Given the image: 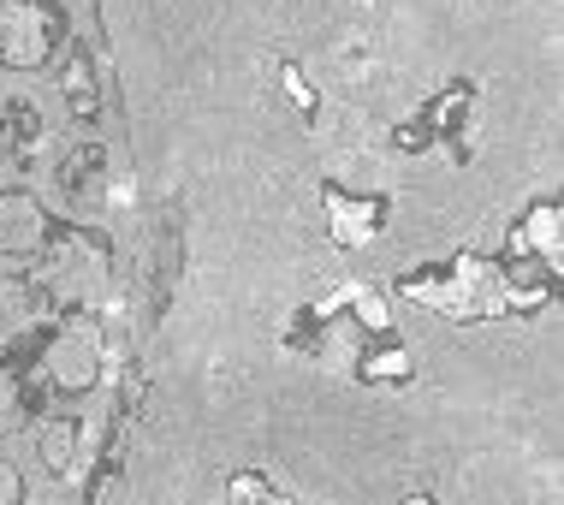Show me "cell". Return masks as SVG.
I'll use <instances>...</instances> for the list:
<instances>
[{
	"mask_svg": "<svg viewBox=\"0 0 564 505\" xmlns=\"http://www.w3.org/2000/svg\"><path fill=\"white\" fill-rule=\"evenodd\" d=\"M24 273L36 280V292L48 298L54 315H96L113 292V250H108V238H101L96 226H84V221L59 226L54 221L42 256Z\"/></svg>",
	"mask_w": 564,
	"mask_h": 505,
	"instance_id": "cell-1",
	"label": "cell"
},
{
	"mask_svg": "<svg viewBox=\"0 0 564 505\" xmlns=\"http://www.w3.org/2000/svg\"><path fill=\"white\" fill-rule=\"evenodd\" d=\"M101 369H108V345H101V327L89 315H59L36 345V363H30V387L48 393L59 405H78L101 387Z\"/></svg>",
	"mask_w": 564,
	"mask_h": 505,
	"instance_id": "cell-2",
	"label": "cell"
},
{
	"mask_svg": "<svg viewBox=\"0 0 564 505\" xmlns=\"http://www.w3.org/2000/svg\"><path fill=\"white\" fill-rule=\"evenodd\" d=\"M72 49V24L59 0H0V72L36 78Z\"/></svg>",
	"mask_w": 564,
	"mask_h": 505,
	"instance_id": "cell-3",
	"label": "cell"
},
{
	"mask_svg": "<svg viewBox=\"0 0 564 505\" xmlns=\"http://www.w3.org/2000/svg\"><path fill=\"white\" fill-rule=\"evenodd\" d=\"M54 161V119L24 89L0 96V166L7 173H42Z\"/></svg>",
	"mask_w": 564,
	"mask_h": 505,
	"instance_id": "cell-4",
	"label": "cell"
},
{
	"mask_svg": "<svg viewBox=\"0 0 564 505\" xmlns=\"http://www.w3.org/2000/svg\"><path fill=\"white\" fill-rule=\"evenodd\" d=\"M48 173H54V191H59V203H66L72 221H96L101 208H108V149L96 143V137H78L72 149H59V161H48Z\"/></svg>",
	"mask_w": 564,
	"mask_h": 505,
	"instance_id": "cell-5",
	"label": "cell"
},
{
	"mask_svg": "<svg viewBox=\"0 0 564 505\" xmlns=\"http://www.w3.org/2000/svg\"><path fill=\"white\" fill-rule=\"evenodd\" d=\"M30 458H36V470L48 482H72L84 470L89 458V422L78 410H42V417H30Z\"/></svg>",
	"mask_w": 564,
	"mask_h": 505,
	"instance_id": "cell-6",
	"label": "cell"
},
{
	"mask_svg": "<svg viewBox=\"0 0 564 505\" xmlns=\"http://www.w3.org/2000/svg\"><path fill=\"white\" fill-rule=\"evenodd\" d=\"M54 233V214L30 185H0V262H36Z\"/></svg>",
	"mask_w": 564,
	"mask_h": 505,
	"instance_id": "cell-7",
	"label": "cell"
},
{
	"mask_svg": "<svg viewBox=\"0 0 564 505\" xmlns=\"http://www.w3.org/2000/svg\"><path fill=\"white\" fill-rule=\"evenodd\" d=\"M48 327H54V310L36 292V280L24 268H0V351H19L30 340H42Z\"/></svg>",
	"mask_w": 564,
	"mask_h": 505,
	"instance_id": "cell-8",
	"label": "cell"
},
{
	"mask_svg": "<svg viewBox=\"0 0 564 505\" xmlns=\"http://www.w3.org/2000/svg\"><path fill=\"white\" fill-rule=\"evenodd\" d=\"M54 89H59V107L78 126H96L101 119V84H96V66H89L84 49H66L54 60Z\"/></svg>",
	"mask_w": 564,
	"mask_h": 505,
	"instance_id": "cell-9",
	"label": "cell"
},
{
	"mask_svg": "<svg viewBox=\"0 0 564 505\" xmlns=\"http://www.w3.org/2000/svg\"><path fill=\"white\" fill-rule=\"evenodd\" d=\"M30 417H36V387H30V375L19 369V363L0 357V440L24 434Z\"/></svg>",
	"mask_w": 564,
	"mask_h": 505,
	"instance_id": "cell-10",
	"label": "cell"
},
{
	"mask_svg": "<svg viewBox=\"0 0 564 505\" xmlns=\"http://www.w3.org/2000/svg\"><path fill=\"white\" fill-rule=\"evenodd\" d=\"M30 499V482H24V470L12 464L7 452H0V505H24Z\"/></svg>",
	"mask_w": 564,
	"mask_h": 505,
	"instance_id": "cell-11",
	"label": "cell"
}]
</instances>
